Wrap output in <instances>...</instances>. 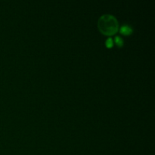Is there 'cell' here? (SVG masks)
Returning a JSON list of instances; mask_svg holds the SVG:
<instances>
[{
  "mask_svg": "<svg viewBox=\"0 0 155 155\" xmlns=\"http://www.w3.org/2000/svg\"><path fill=\"white\" fill-rule=\"evenodd\" d=\"M98 27L103 33L112 35L117 31L118 24L116 18L112 15H104L98 21Z\"/></svg>",
  "mask_w": 155,
  "mask_h": 155,
  "instance_id": "obj_1",
  "label": "cell"
},
{
  "mask_svg": "<svg viewBox=\"0 0 155 155\" xmlns=\"http://www.w3.org/2000/svg\"><path fill=\"white\" fill-rule=\"evenodd\" d=\"M120 32L122 34L128 36V35L131 34V33H133V28L129 25H124L120 27Z\"/></svg>",
  "mask_w": 155,
  "mask_h": 155,
  "instance_id": "obj_2",
  "label": "cell"
},
{
  "mask_svg": "<svg viewBox=\"0 0 155 155\" xmlns=\"http://www.w3.org/2000/svg\"><path fill=\"white\" fill-rule=\"evenodd\" d=\"M114 42H116L117 45L118 46H122V45H124V40H123L122 38L119 36H117L116 37L114 38Z\"/></svg>",
  "mask_w": 155,
  "mask_h": 155,
  "instance_id": "obj_3",
  "label": "cell"
},
{
  "mask_svg": "<svg viewBox=\"0 0 155 155\" xmlns=\"http://www.w3.org/2000/svg\"><path fill=\"white\" fill-rule=\"evenodd\" d=\"M114 45V40L111 37H109L108 39L106 40V46L108 48H111Z\"/></svg>",
  "mask_w": 155,
  "mask_h": 155,
  "instance_id": "obj_4",
  "label": "cell"
}]
</instances>
